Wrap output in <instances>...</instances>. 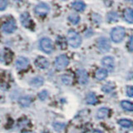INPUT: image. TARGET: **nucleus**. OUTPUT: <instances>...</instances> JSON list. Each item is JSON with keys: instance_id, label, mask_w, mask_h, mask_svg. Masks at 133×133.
<instances>
[{"instance_id": "obj_1", "label": "nucleus", "mask_w": 133, "mask_h": 133, "mask_svg": "<svg viewBox=\"0 0 133 133\" xmlns=\"http://www.w3.org/2000/svg\"><path fill=\"white\" fill-rule=\"evenodd\" d=\"M68 42L72 48H77L82 43V37L77 32L70 30L68 33Z\"/></svg>"}, {"instance_id": "obj_2", "label": "nucleus", "mask_w": 133, "mask_h": 133, "mask_svg": "<svg viewBox=\"0 0 133 133\" xmlns=\"http://www.w3.org/2000/svg\"><path fill=\"white\" fill-rule=\"evenodd\" d=\"M125 34H126V31L122 27H116L111 31V37L115 43H120L124 38Z\"/></svg>"}, {"instance_id": "obj_3", "label": "nucleus", "mask_w": 133, "mask_h": 133, "mask_svg": "<svg viewBox=\"0 0 133 133\" xmlns=\"http://www.w3.org/2000/svg\"><path fill=\"white\" fill-rule=\"evenodd\" d=\"M68 64H69V59L64 54L58 56L55 60V68L58 71L65 69Z\"/></svg>"}, {"instance_id": "obj_4", "label": "nucleus", "mask_w": 133, "mask_h": 133, "mask_svg": "<svg viewBox=\"0 0 133 133\" xmlns=\"http://www.w3.org/2000/svg\"><path fill=\"white\" fill-rule=\"evenodd\" d=\"M40 48L42 51H43L46 53H51L53 51V44L51 39L48 38V37H44L40 40L39 43Z\"/></svg>"}, {"instance_id": "obj_5", "label": "nucleus", "mask_w": 133, "mask_h": 133, "mask_svg": "<svg viewBox=\"0 0 133 133\" xmlns=\"http://www.w3.org/2000/svg\"><path fill=\"white\" fill-rule=\"evenodd\" d=\"M97 47H98V49L102 52H107L110 50L111 44H110L109 41H108L107 38H105V37H101V38L98 39Z\"/></svg>"}, {"instance_id": "obj_6", "label": "nucleus", "mask_w": 133, "mask_h": 133, "mask_svg": "<svg viewBox=\"0 0 133 133\" xmlns=\"http://www.w3.org/2000/svg\"><path fill=\"white\" fill-rule=\"evenodd\" d=\"M50 11V8L47 3H40L35 7V12L39 16H46Z\"/></svg>"}, {"instance_id": "obj_7", "label": "nucleus", "mask_w": 133, "mask_h": 133, "mask_svg": "<svg viewBox=\"0 0 133 133\" xmlns=\"http://www.w3.org/2000/svg\"><path fill=\"white\" fill-rule=\"evenodd\" d=\"M102 66L105 68V69H107V71H113L114 66H115V61L113 59V57H105L102 58Z\"/></svg>"}, {"instance_id": "obj_8", "label": "nucleus", "mask_w": 133, "mask_h": 133, "mask_svg": "<svg viewBox=\"0 0 133 133\" xmlns=\"http://www.w3.org/2000/svg\"><path fill=\"white\" fill-rule=\"evenodd\" d=\"M17 28V25L14 20H9L3 25V31L5 33L14 32Z\"/></svg>"}, {"instance_id": "obj_9", "label": "nucleus", "mask_w": 133, "mask_h": 133, "mask_svg": "<svg viewBox=\"0 0 133 133\" xmlns=\"http://www.w3.org/2000/svg\"><path fill=\"white\" fill-rule=\"evenodd\" d=\"M35 65L39 69H47L49 66V62L44 57H38L35 60Z\"/></svg>"}, {"instance_id": "obj_10", "label": "nucleus", "mask_w": 133, "mask_h": 133, "mask_svg": "<svg viewBox=\"0 0 133 133\" xmlns=\"http://www.w3.org/2000/svg\"><path fill=\"white\" fill-rule=\"evenodd\" d=\"M29 65V60L24 57H18L16 61V68L18 70L26 69Z\"/></svg>"}, {"instance_id": "obj_11", "label": "nucleus", "mask_w": 133, "mask_h": 133, "mask_svg": "<svg viewBox=\"0 0 133 133\" xmlns=\"http://www.w3.org/2000/svg\"><path fill=\"white\" fill-rule=\"evenodd\" d=\"M77 75H78L79 82H80L82 85H86L87 83L88 82V75H87V72L84 69L78 70Z\"/></svg>"}, {"instance_id": "obj_12", "label": "nucleus", "mask_w": 133, "mask_h": 133, "mask_svg": "<svg viewBox=\"0 0 133 133\" xmlns=\"http://www.w3.org/2000/svg\"><path fill=\"white\" fill-rule=\"evenodd\" d=\"M109 115V109L107 107H102L98 109L97 112V116L98 119H103Z\"/></svg>"}, {"instance_id": "obj_13", "label": "nucleus", "mask_w": 133, "mask_h": 133, "mask_svg": "<svg viewBox=\"0 0 133 133\" xmlns=\"http://www.w3.org/2000/svg\"><path fill=\"white\" fill-rule=\"evenodd\" d=\"M20 19H21V22H22V24L23 25L24 27H29L31 24V19H30V17H29L28 14L27 12H24L20 17Z\"/></svg>"}, {"instance_id": "obj_14", "label": "nucleus", "mask_w": 133, "mask_h": 133, "mask_svg": "<svg viewBox=\"0 0 133 133\" xmlns=\"http://www.w3.org/2000/svg\"><path fill=\"white\" fill-rule=\"evenodd\" d=\"M96 78L97 80H104L107 77V69H98L97 72H96Z\"/></svg>"}, {"instance_id": "obj_15", "label": "nucleus", "mask_w": 133, "mask_h": 133, "mask_svg": "<svg viewBox=\"0 0 133 133\" xmlns=\"http://www.w3.org/2000/svg\"><path fill=\"white\" fill-rule=\"evenodd\" d=\"M124 18L128 23H133V10L131 8H127L124 12Z\"/></svg>"}, {"instance_id": "obj_16", "label": "nucleus", "mask_w": 133, "mask_h": 133, "mask_svg": "<svg viewBox=\"0 0 133 133\" xmlns=\"http://www.w3.org/2000/svg\"><path fill=\"white\" fill-rule=\"evenodd\" d=\"M30 84L32 87H39L42 85L43 84V79L40 77H34L33 79H32L31 82H30Z\"/></svg>"}, {"instance_id": "obj_17", "label": "nucleus", "mask_w": 133, "mask_h": 133, "mask_svg": "<svg viewBox=\"0 0 133 133\" xmlns=\"http://www.w3.org/2000/svg\"><path fill=\"white\" fill-rule=\"evenodd\" d=\"M31 102H32V100L29 97H20L18 100V102H19L20 105L22 107H27L30 106Z\"/></svg>"}, {"instance_id": "obj_18", "label": "nucleus", "mask_w": 133, "mask_h": 133, "mask_svg": "<svg viewBox=\"0 0 133 133\" xmlns=\"http://www.w3.org/2000/svg\"><path fill=\"white\" fill-rule=\"evenodd\" d=\"M72 8L77 12H82L85 9L86 5H85V3L82 1H76L72 4Z\"/></svg>"}, {"instance_id": "obj_19", "label": "nucleus", "mask_w": 133, "mask_h": 133, "mask_svg": "<svg viewBox=\"0 0 133 133\" xmlns=\"http://www.w3.org/2000/svg\"><path fill=\"white\" fill-rule=\"evenodd\" d=\"M86 101L87 102L90 104V105H94V104L97 103V97H96V95L92 92H90L87 95V97H86Z\"/></svg>"}, {"instance_id": "obj_20", "label": "nucleus", "mask_w": 133, "mask_h": 133, "mask_svg": "<svg viewBox=\"0 0 133 133\" xmlns=\"http://www.w3.org/2000/svg\"><path fill=\"white\" fill-rule=\"evenodd\" d=\"M118 124L124 128H130L133 126V122L128 119H121L118 121Z\"/></svg>"}, {"instance_id": "obj_21", "label": "nucleus", "mask_w": 133, "mask_h": 133, "mask_svg": "<svg viewBox=\"0 0 133 133\" xmlns=\"http://www.w3.org/2000/svg\"><path fill=\"white\" fill-rule=\"evenodd\" d=\"M121 106L124 110L129 111H133V103L129 102V101H122L121 102Z\"/></svg>"}, {"instance_id": "obj_22", "label": "nucleus", "mask_w": 133, "mask_h": 133, "mask_svg": "<svg viewBox=\"0 0 133 133\" xmlns=\"http://www.w3.org/2000/svg\"><path fill=\"white\" fill-rule=\"evenodd\" d=\"M62 81L66 85H71L73 82V77L71 75L65 74L62 77Z\"/></svg>"}, {"instance_id": "obj_23", "label": "nucleus", "mask_w": 133, "mask_h": 133, "mask_svg": "<svg viewBox=\"0 0 133 133\" xmlns=\"http://www.w3.org/2000/svg\"><path fill=\"white\" fill-rule=\"evenodd\" d=\"M68 20L72 24H77L79 21H80V18H79L77 14H71L68 17Z\"/></svg>"}, {"instance_id": "obj_24", "label": "nucleus", "mask_w": 133, "mask_h": 133, "mask_svg": "<svg viewBox=\"0 0 133 133\" xmlns=\"http://www.w3.org/2000/svg\"><path fill=\"white\" fill-rule=\"evenodd\" d=\"M118 18V15L116 12H111L108 14V16H107V19L108 21H109L110 23L111 22H115V21H116Z\"/></svg>"}, {"instance_id": "obj_25", "label": "nucleus", "mask_w": 133, "mask_h": 133, "mask_svg": "<svg viewBox=\"0 0 133 133\" xmlns=\"http://www.w3.org/2000/svg\"><path fill=\"white\" fill-rule=\"evenodd\" d=\"M48 92L47 91H42L41 92L38 94V97L40 100H42V101L46 100L48 98Z\"/></svg>"}, {"instance_id": "obj_26", "label": "nucleus", "mask_w": 133, "mask_h": 133, "mask_svg": "<svg viewBox=\"0 0 133 133\" xmlns=\"http://www.w3.org/2000/svg\"><path fill=\"white\" fill-rule=\"evenodd\" d=\"M114 88V86L113 85H111V84H107L102 87V91H105V92H111V91L113 90Z\"/></svg>"}, {"instance_id": "obj_27", "label": "nucleus", "mask_w": 133, "mask_h": 133, "mask_svg": "<svg viewBox=\"0 0 133 133\" xmlns=\"http://www.w3.org/2000/svg\"><path fill=\"white\" fill-rule=\"evenodd\" d=\"M8 5V0H0V10L3 11Z\"/></svg>"}, {"instance_id": "obj_28", "label": "nucleus", "mask_w": 133, "mask_h": 133, "mask_svg": "<svg viewBox=\"0 0 133 133\" xmlns=\"http://www.w3.org/2000/svg\"><path fill=\"white\" fill-rule=\"evenodd\" d=\"M53 127L55 128V130H56L57 131H60L62 130V129H63L64 125L60 124V123H54V124H53Z\"/></svg>"}, {"instance_id": "obj_29", "label": "nucleus", "mask_w": 133, "mask_h": 133, "mask_svg": "<svg viewBox=\"0 0 133 133\" xmlns=\"http://www.w3.org/2000/svg\"><path fill=\"white\" fill-rule=\"evenodd\" d=\"M127 47H128L129 51H130V52H133V37H131L130 39H129Z\"/></svg>"}, {"instance_id": "obj_30", "label": "nucleus", "mask_w": 133, "mask_h": 133, "mask_svg": "<svg viewBox=\"0 0 133 133\" xmlns=\"http://www.w3.org/2000/svg\"><path fill=\"white\" fill-rule=\"evenodd\" d=\"M127 94L131 97H133V87L128 86L127 87Z\"/></svg>"}, {"instance_id": "obj_31", "label": "nucleus", "mask_w": 133, "mask_h": 133, "mask_svg": "<svg viewBox=\"0 0 133 133\" xmlns=\"http://www.w3.org/2000/svg\"><path fill=\"white\" fill-rule=\"evenodd\" d=\"M92 133H103L102 131H99V130H95Z\"/></svg>"}, {"instance_id": "obj_32", "label": "nucleus", "mask_w": 133, "mask_h": 133, "mask_svg": "<svg viewBox=\"0 0 133 133\" xmlns=\"http://www.w3.org/2000/svg\"><path fill=\"white\" fill-rule=\"evenodd\" d=\"M22 133H33V132H32V131H23Z\"/></svg>"}, {"instance_id": "obj_33", "label": "nucleus", "mask_w": 133, "mask_h": 133, "mask_svg": "<svg viewBox=\"0 0 133 133\" xmlns=\"http://www.w3.org/2000/svg\"><path fill=\"white\" fill-rule=\"evenodd\" d=\"M16 1H21V0H16Z\"/></svg>"}, {"instance_id": "obj_34", "label": "nucleus", "mask_w": 133, "mask_h": 133, "mask_svg": "<svg viewBox=\"0 0 133 133\" xmlns=\"http://www.w3.org/2000/svg\"><path fill=\"white\" fill-rule=\"evenodd\" d=\"M132 3H133V0H132Z\"/></svg>"}]
</instances>
